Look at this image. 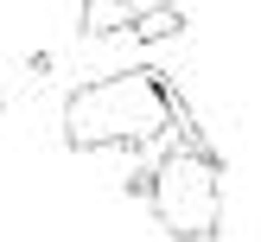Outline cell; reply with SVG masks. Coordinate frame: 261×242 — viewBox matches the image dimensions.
I'll use <instances>...</instances> for the list:
<instances>
[{
	"mask_svg": "<svg viewBox=\"0 0 261 242\" xmlns=\"http://www.w3.org/2000/svg\"><path fill=\"white\" fill-rule=\"evenodd\" d=\"M153 223L172 242H217L223 236V172H211L191 153H160V191H153Z\"/></svg>",
	"mask_w": 261,
	"mask_h": 242,
	"instance_id": "cell-2",
	"label": "cell"
},
{
	"mask_svg": "<svg viewBox=\"0 0 261 242\" xmlns=\"http://www.w3.org/2000/svg\"><path fill=\"white\" fill-rule=\"evenodd\" d=\"M0 115H7V96H0Z\"/></svg>",
	"mask_w": 261,
	"mask_h": 242,
	"instance_id": "cell-6",
	"label": "cell"
},
{
	"mask_svg": "<svg viewBox=\"0 0 261 242\" xmlns=\"http://www.w3.org/2000/svg\"><path fill=\"white\" fill-rule=\"evenodd\" d=\"M121 191H127V198H147V204H153V191H160V159H140L134 172H127V185H121Z\"/></svg>",
	"mask_w": 261,
	"mask_h": 242,
	"instance_id": "cell-5",
	"label": "cell"
},
{
	"mask_svg": "<svg viewBox=\"0 0 261 242\" xmlns=\"http://www.w3.org/2000/svg\"><path fill=\"white\" fill-rule=\"evenodd\" d=\"M191 13L178 7V0H147L134 19V45H172V38H185Z\"/></svg>",
	"mask_w": 261,
	"mask_h": 242,
	"instance_id": "cell-4",
	"label": "cell"
},
{
	"mask_svg": "<svg viewBox=\"0 0 261 242\" xmlns=\"http://www.w3.org/2000/svg\"><path fill=\"white\" fill-rule=\"evenodd\" d=\"M134 19H140V0H83L76 13V32L83 38H134Z\"/></svg>",
	"mask_w": 261,
	"mask_h": 242,
	"instance_id": "cell-3",
	"label": "cell"
},
{
	"mask_svg": "<svg viewBox=\"0 0 261 242\" xmlns=\"http://www.w3.org/2000/svg\"><path fill=\"white\" fill-rule=\"evenodd\" d=\"M178 121H191L185 89L172 83L153 64H127V70H109L96 83H76L64 96V147L70 153H134V159H153L166 134H178Z\"/></svg>",
	"mask_w": 261,
	"mask_h": 242,
	"instance_id": "cell-1",
	"label": "cell"
}]
</instances>
